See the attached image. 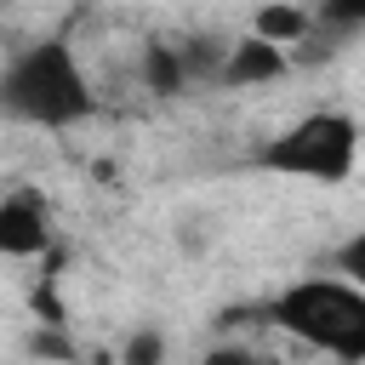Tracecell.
<instances>
[{
  "instance_id": "obj_4",
  "label": "cell",
  "mask_w": 365,
  "mask_h": 365,
  "mask_svg": "<svg viewBox=\"0 0 365 365\" xmlns=\"http://www.w3.org/2000/svg\"><path fill=\"white\" fill-rule=\"evenodd\" d=\"M285 68H291V51L245 34V40H228V57H222V68H217V86H228V91L274 86V80H285Z\"/></svg>"
},
{
  "instance_id": "obj_11",
  "label": "cell",
  "mask_w": 365,
  "mask_h": 365,
  "mask_svg": "<svg viewBox=\"0 0 365 365\" xmlns=\"http://www.w3.org/2000/svg\"><path fill=\"white\" fill-rule=\"evenodd\" d=\"M200 365H257V354L251 348H240V342H217V348H205V359Z\"/></svg>"
},
{
  "instance_id": "obj_10",
  "label": "cell",
  "mask_w": 365,
  "mask_h": 365,
  "mask_svg": "<svg viewBox=\"0 0 365 365\" xmlns=\"http://www.w3.org/2000/svg\"><path fill=\"white\" fill-rule=\"evenodd\" d=\"M29 354H34V359H74V348H68V336H63L57 325H40V331L29 336Z\"/></svg>"
},
{
  "instance_id": "obj_6",
  "label": "cell",
  "mask_w": 365,
  "mask_h": 365,
  "mask_svg": "<svg viewBox=\"0 0 365 365\" xmlns=\"http://www.w3.org/2000/svg\"><path fill=\"white\" fill-rule=\"evenodd\" d=\"M137 80H143V91H154V97H177V91L194 86L177 40H148V46L137 51Z\"/></svg>"
},
{
  "instance_id": "obj_8",
  "label": "cell",
  "mask_w": 365,
  "mask_h": 365,
  "mask_svg": "<svg viewBox=\"0 0 365 365\" xmlns=\"http://www.w3.org/2000/svg\"><path fill=\"white\" fill-rule=\"evenodd\" d=\"M120 365H165V336L154 325H137L125 342H120Z\"/></svg>"
},
{
  "instance_id": "obj_2",
  "label": "cell",
  "mask_w": 365,
  "mask_h": 365,
  "mask_svg": "<svg viewBox=\"0 0 365 365\" xmlns=\"http://www.w3.org/2000/svg\"><path fill=\"white\" fill-rule=\"evenodd\" d=\"M262 319L342 365H365V291L336 274H308L262 302Z\"/></svg>"
},
{
  "instance_id": "obj_3",
  "label": "cell",
  "mask_w": 365,
  "mask_h": 365,
  "mask_svg": "<svg viewBox=\"0 0 365 365\" xmlns=\"http://www.w3.org/2000/svg\"><path fill=\"white\" fill-rule=\"evenodd\" d=\"M257 171H279V177H302L319 188H342L359 165V120L342 108H314L297 125H285L279 137H268L251 154Z\"/></svg>"
},
{
  "instance_id": "obj_1",
  "label": "cell",
  "mask_w": 365,
  "mask_h": 365,
  "mask_svg": "<svg viewBox=\"0 0 365 365\" xmlns=\"http://www.w3.org/2000/svg\"><path fill=\"white\" fill-rule=\"evenodd\" d=\"M0 114L23 120V125H46V131L91 120L97 114V91H91L74 46L68 40H34V46H23L0 68Z\"/></svg>"
},
{
  "instance_id": "obj_5",
  "label": "cell",
  "mask_w": 365,
  "mask_h": 365,
  "mask_svg": "<svg viewBox=\"0 0 365 365\" xmlns=\"http://www.w3.org/2000/svg\"><path fill=\"white\" fill-rule=\"evenodd\" d=\"M51 251V217L34 194H6L0 200V257H40Z\"/></svg>"
},
{
  "instance_id": "obj_7",
  "label": "cell",
  "mask_w": 365,
  "mask_h": 365,
  "mask_svg": "<svg viewBox=\"0 0 365 365\" xmlns=\"http://www.w3.org/2000/svg\"><path fill=\"white\" fill-rule=\"evenodd\" d=\"M251 34L268 40V46H279V51H291V46H302L314 34V11H302V6H262L251 17Z\"/></svg>"
},
{
  "instance_id": "obj_9",
  "label": "cell",
  "mask_w": 365,
  "mask_h": 365,
  "mask_svg": "<svg viewBox=\"0 0 365 365\" xmlns=\"http://www.w3.org/2000/svg\"><path fill=\"white\" fill-rule=\"evenodd\" d=\"M331 262H336V279H348L354 291H365V228H359L354 240H342Z\"/></svg>"
}]
</instances>
